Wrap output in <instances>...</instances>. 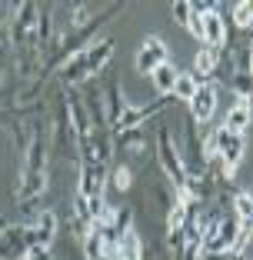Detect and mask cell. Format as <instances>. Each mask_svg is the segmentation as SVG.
Returning <instances> with one entry per match:
<instances>
[{
	"label": "cell",
	"mask_w": 253,
	"mask_h": 260,
	"mask_svg": "<svg viewBox=\"0 0 253 260\" xmlns=\"http://www.w3.org/2000/svg\"><path fill=\"white\" fill-rule=\"evenodd\" d=\"M114 257L117 260H143V240H140L137 227H130V230H123V234H120Z\"/></svg>",
	"instance_id": "15"
},
{
	"label": "cell",
	"mask_w": 253,
	"mask_h": 260,
	"mask_svg": "<svg viewBox=\"0 0 253 260\" xmlns=\"http://www.w3.org/2000/svg\"><path fill=\"white\" fill-rule=\"evenodd\" d=\"M114 150H127V153H143V127H130V130H114L110 134Z\"/></svg>",
	"instance_id": "16"
},
{
	"label": "cell",
	"mask_w": 253,
	"mask_h": 260,
	"mask_svg": "<svg viewBox=\"0 0 253 260\" xmlns=\"http://www.w3.org/2000/svg\"><path fill=\"white\" fill-rule=\"evenodd\" d=\"M127 107H130V104H127V97H123V84L120 80H110V84L103 87V114H107V127H114V123L123 117Z\"/></svg>",
	"instance_id": "11"
},
{
	"label": "cell",
	"mask_w": 253,
	"mask_h": 260,
	"mask_svg": "<svg viewBox=\"0 0 253 260\" xmlns=\"http://www.w3.org/2000/svg\"><path fill=\"white\" fill-rule=\"evenodd\" d=\"M27 257V227L10 223L0 230V260H23Z\"/></svg>",
	"instance_id": "7"
},
{
	"label": "cell",
	"mask_w": 253,
	"mask_h": 260,
	"mask_svg": "<svg viewBox=\"0 0 253 260\" xmlns=\"http://www.w3.org/2000/svg\"><path fill=\"white\" fill-rule=\"evenodd\" d=\"M197 87H200V84L193 80L190 74H180V77H176L173 93H170V97H173L176 104H190V100H193V93H197Z\"/></svg>",
	"instance_id": "20"
},
{
	"label": "cell",
	"mask_w": 253,
	"mask_h": 260,
	"mask_svg": "<svg viewBox=\"0 0 253 260\" xmlns=\"http://www.w3.org/2000/svg\"><path fill=\"white\" fill-rule=\"evenodd\" d=\"M250 120H253V104L250 100H237V104L227 110V117H223V127L230 130V134H246Z\"/></svg>",
	"instance_id": "14"
},
{
	"label": "cell",
	"mask_w": 253,
	"mask_h": 260,
	"mask_svg": "<svg viewBox=\"0 0 253 260\" xmlns=\"http://www.w3.org/2000/svg\"><path fill=\"white\" fill-rule=\"evenodd\" d=\"M243 70H246V74L253 77V54H250V60H246V67H243Z\"/></svg>",
	"instance_id": "28"
},
{
	"label": "cell",
	"mask_w": 253,
	"mask_h": 260,
	"mask_svg": "<svg viewBox=\"0 0 253 260\" xmlns=\"http://www.w3.org/2000/svg\"><path fill=\"white\" fill-rule=\"evenodd\" d=\"M84 57H87V74L97 77L100 70L114 60V40H110V37H97V40H93V44L84 50Z\"/></svg>",
	"instance_id": "10"
},
{
	"label": "cell",
	"mask_w": 253,
	"mask_h": 260,
	"mask_svg": "<svg viewBox=\"0 0 253 260\" xmlns=\"http://www.w3.org/2000/svg\"><path fill=\"white\" fill-rule=\"evenodd\" d=\"M110 130H90V137L80 140V164H107L110 160Z\"/></svg>",
	"instance_id": "6"
},
{
	"label": "cell",
	"mask_w": 253,
	"mask_h": 260,
	"mask_svg": "<svg viewBox=\"0 0 253 260\" xmlns=\"http://www.w3.org/2000/svg\"><path fill=\"white\" fill-rule=\"evenodd\" d=\"M200 17H203V47H213V50L227 47V23L220 17V7L213 4V10H207Z\"/></svg>",
	"instance_id": "9"
},
{
	"label": "cell",
	"mask_w": 253,
	"mask_h": 260,
	"mask_svg": "<svg viewBox=\"0 0 253 260\" xmlns=\"http://www.w3.org/2000/svg\"><path fill=\"white\" fill-rule=\"evenodd\" d=\"M167 60H170L167 40L163 37H147L143 44H140L137 57H133V67H137V74H154V70L163 67Z\"/></svg>",
	"instance_id": "2"
},
{
	"label": "cell",
	"mask_w": 253,
	"mask_h": 260,
	"mask_svg": "<svg viewBox=\"0 0 253 260\" xmlns=\"http://www.w3.org/2000/svg\"><path fill=\"white\" fill-rule=\"evenodd\" d=\"M63 104H67V114H70V123H74V134H77V140L90 137L93 120H90V114H87V107H84V97L70 90V93H63Z\"/></svg>",
	"instance_id": "8"
},
{
	"label": "cell",
	"mask_w": 253,
	"mask_h": 260,
	"mask_svg": "<svg viewBox=\"0 0 253 260\" xmlns=\"http://www.w3.org/2000/svg\"><path fill=\"white\" fill-rule=\"evenodd\" d=\"M107 184H110V167L107 164H80L77 193H84V197H100V193H107Z\"/></svg>",
	"instance_id": "4"
},
{
	"label": "cell",
	"mask_w": 253,
	"mask_h": 260,
	"mask_svg": "<svg viewBox=\"0 0 253 260\" xmlns=\"http://www.w3.org/2000/svg\"><path fill=\"white\" fill-rule=\"evenodd\" d=\"M154 87H157V93H163V97H170V93H173V84H176V77H180V70L173 67V63H163V67H157L154 74Z\"/></svg>",
	"instance_id": "18"
},
{
	"label": "cell",
	"mask_w": 253,
	"mask_h": 260,
	"mask_svg": "<svg viewBox=\"0 0 253 260\" xmlns=\"http://www.w3.org/2000/svg\"><path fill=\"white\" fill-rule=\"evenodd\" d=\"M250 54H253V37H250Z\"/></svg>",
	"instance_id": "29"
},
{
	"label": "cell",
	"mask_w": 253,
	"mask_h": 260,
	"mask_svg": "<svg viewBox=\"0 0 253 260\" xmlns=\"http://www.w3.org/2000/svg\"><path fill=\"white\" fill-rule=\"evenodd\" d=\"M57 240V214L54 210H40L33 223L27 227V250L30 247H54Z\"/></svg>",
	"instance_id": "5"
},
{
	"label": "cell",
	"mask_w": 253,
	"mask_h": 260,
	"mask_svg": "<svg viewBox=\"0 0 253 260\" xmlns=\"http://www.w3.org/2000/svg\"><path fill=\"white\" fill-rule=\"evenodd\" d=\"M184 223H187V204H173L163 217V227H167V234H184Z\"/></svg>",
	"instance_id": "21"
},
{
	"label": "cell",
	"mask_w": 253,
	"mask_h": 260,
	"mask_svg": "<svg viewBox=\"0 0 253 260\" xmlns=\"http://www.w3.org/2000/svg\"><path fill=\"white\" fill-rule=\"evenodd\" d=\"M23 260H54V253H50V247H30Z\"/></svg>",
	"instance_id": "26"
},
{
	"label": "cell",
	"mask_w": 253,
	"mask_h": 260,
	"mask_svg": "<svg viewBox=\"0 0 253 260\" xmlns=\"http://www.w3.org/2000/svg\"><path fill=\"white\" fill-rule=\"evenodd\" d=\"M170 14H173V20L180 23V27H187L190 17H193V7L187 4V0H173V4H170Z\"/></svg>",
	"instance_id": "24"
},
{
	"label": "cell",
	"mask_w": 253,
	"mask_h": 260,
	"mask_svg": "<svg viewBox=\"0 0 253 260\" xmlns=\"http://www.w3.org/2000/svg\"><path fill=\"white\" fill-rule=\"evenodd\" d=\"M216 104H220V87H213V84H200L197 93H193V100L187 104V107H190V120H193V123H207V120H213Z\"/></svg>",
	"instance_id": "3"
},
{
	"label": "cell",
	"mask_w": 253,
	"mask_h": 260,
	"mask_svg": "<svg viewBox=\"0 0 253 260\" xmlns=\"http://www.w3.org/2000/svg\"><path fill=\"white\" fill-rule=\"evenodd\" d=\"M230 260H250L246 253H240V250H230Z\"/></svg>",
	"instance_id": "27"
},
{
	"label": "cell",
	"mask_w": 253,
	"mask_h": 260,
	"mask_svg": "<svg viewBox=\"0 0 253 260\" xmlns=\"http://www.w3.org/2000/svg\"><path fill=\"white\" fill-rule=\"evenodd\" d=\"M90 80V74H87V57L84 50L74 57H67V63L60 67V84L63 87H77V84H87Z\"/></svg>",
	"instance_id": "13"
},
{
	"label": "cell",
	"mask_w": 253,
	"mask_h": 260,
	"mask_svg": "<svg viewBox=\"0 0 253 260\" xmlns=\"http://www.w3.org/2000/svg\"><path fill=\"white\" fill-rule=\"evenodd\" d=\"M157 164H160V174L167 177V184L173 190L187 184V167H184V157H180V147L173 144V134L167 127L157 130Z\"/></svg>",
	"instance_id": "1"
},
{
	"label": "cell",
	"mask_w": 253,
	"mask_h": 260,
	"mask_svg": "<svg viewBox=\"0 0 253 260\" xmlns=\"http://www.w3.org/2000/svg\"><path fill=\"white\" fill-rule=\"evenodd\" d=\"M213 74H216V50L213 47H200L193 54V70L190 77L197 84H213Z\"/></svg>",
	"instance_id": "12"
},
{
	"label": "cell",
	"mask_w": 253,
	"mask_h": 260,
	"mask_svg": "<svg viewBox=\"0 0 253 260\" xmlns=\"http://www.w3.org/2000/svg\"><path fill=\"white\" fill-rule=\"evenodd\" d=\"M233 27H240V30L253 27V0H246V4H233Z\"/></svg>",
	"instance_id": "23"
},
{
	"label": "cell",
	"mask_w": 253,
	"mask_h": 260,
	"mask_svg": "<svg viewBox=\"0 0 253 260\" xmlns=\"http://www.w3.org/2000/svg\"><path fill=\"white\" fill-rule=\"evenodd\" d=\"M227 87H230V90L237 93V100H253V77L246 74V70L233 74V80H230Z\"/></svg>",
	"instance_id": "22"
},
{
	"label": "cell",
	"mask_w": 253,
	"mask_h": 260,
	"mask_svg": "<svg viewBox=\"0 0 253 260\" xmlns=\"http://www.w3.org/2000/svg\"><path fill=\"white\" fill-rule=\"evenodd\" d=\"M14 67H17V77H20V80L33 77V74H37V67H40V50H37V47H30V44L17 47V60H14Z\"/></svg>",
	"instance_id": "17"
},
{
	"label": "cell",
	"mask_w": 253,
	"mask_h": 260,
	"mask_svg": "<svg viewBox=\"0 0 253 260\" xmlns=\"http://www.w3.org/2000/svg\"><path fill=\"white\" fill-rule=\"evenodd\" d=\"M114 187H117L120 193H127V190L133 187V170H130V167H117V170H114Z\"/></svg>",
	"instance_id": "25"
},
{
	"label": "cell",
	"mask_w": 253,
	"mask_h": 260,
	"mask_svg": "<svg viewBox=\"0 0 253 260\" xmlns=\"http://www.w3.org/2000/svg\"><path fill=\"white\" fill-rule=\"evenodd\" d=\"M250 260H253V247H250Z\"/></svg>",
	"instance_id": "30"
},
{
	"label": "cell",
	"mask_w": 253,
	"mask_h": 260,
	"mask_svg": "<svg viewBox=\"0 0 253 260\" xmlns=\"http://www.w3.org/2000/svg\"><path fill=\"white\" fill-rule=\"evenodd\" d=\"M230 204L237 220H253V190H233Z\"/></svg>",
	"instance_id": "19"
}]
</instances>
